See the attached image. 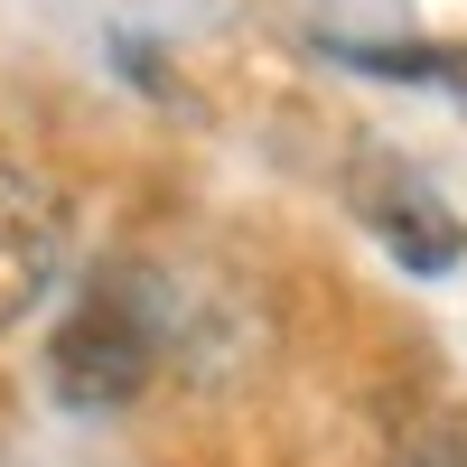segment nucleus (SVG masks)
<instances>
[{"label": "nucleus", "instance_id": "3", "mask_svg": "<svg viewBox=\"0 0 467 467\" xmlns=\"http://www.w3.org/2000/svg\"><path fill=\"white\" fill-rule=\"evenodd\" d=\"M356 206H365V224L383 234V244H393L402 271H449V262L467 253V224H458L420 178H383V187H365Z\"/></svg>", "mask_w": 467, "mask_h": 467}, {"label": "nucleus", "instance_id": "4", "mask_svg": "<svg viewBox=\"0 0 467 467\" xmlns=\"http://www.w3.org/2000/svg\"><path fill=\"white\" fill-rule=\"evenodd\" d=\"M365 66H383V75H420V85L467 94V47H383V57H365Z\"/></svg>", "mask_w": 467, "mask_h": 467}, {"label": "nucleus", "instance_id": "1", "mask_svg": "<svg viewBox=\"0 0 467 467\" xmlns=\"http://www.w3.org/2000/svg\"><path fill=\"white\" fill-rule=\"evenodd\" d=\"M150 374H160V318L122 281L85 290L47 327V393L66 411H122V402L150 393Z\"/></svg>", "mask_w": 467, "mask_h": 467}, {"label": "nucleus", "instance_id": "2", "mask_svg": "<svg viewBox=\"0 0 467 467\" xmlns=\"http://www.w3.org/2000/svg\"><path fill=\"white\" fill-rule=\"evenodd\" d=\"M57 262H66V206L28 169H0V327H19L47 299Z\"/></svg>", "mask_w": 467, "mask_h": 467}]
</instances>
